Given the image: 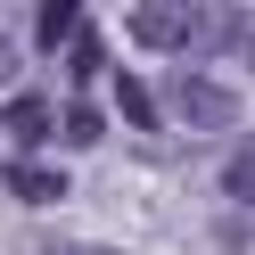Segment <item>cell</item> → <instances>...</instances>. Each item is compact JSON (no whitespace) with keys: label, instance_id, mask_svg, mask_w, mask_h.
Masks as SVG:
<instances>
[{"label":"cell","instance_id":"cell-1","mask_svg":"<svg viewBox=\"0 0 255 255\" xmlns=\"http://www.w3.org/2000/svg\"><path fill=\"white\" fill-rule=\"evenodd\" d=\"M165 107H173L181 124H198V132H222V124H239V99L214 83V74H173Z\"/></svg>","mask_w":255,"mask_h":255},{"label":"cell","instance_id":"cell-2","mask_svg":"<svg viewBox=\"0 0 255 255\" xmlns=\"http://www.w3.org/2000/svg\"><path fill=\"white\" fill-rule=\"evenodd\" d=\"M189 33H198L189 8H132V41H140V50H181Z\"/></svg>","mask_w":255,"mask_h":255},{"label":"cell","instance_id":"cell-3","mask_svg":"<svg viewBox=\"0 0 255 255\" xmlns=\"http://www.w3.org/2000/svg\"><path fill=\"white\" fill-rule=\"evenodd\" d=\"M0 124H8V140H17V148H41V140L58 132V116L33 99V91H25V99H8V116H0Z\"/></svg>","mask_w":255,"mask_h":255},{"label":"cell","instance_id":"cell-4","mask_svg":"<svg viewBox=\"0 0 255 255\" xmlns=\"http://www.w3.org/2000/svg\"><path fill=\"white\" fill-rule=\"evenodd\" d=\"M8 189H17L25 206H58V198H66V173H50V165H17V173H8Z\"/></svg>","mask_w":255,"mask_h":255},{"label":"cell","instance_id":"cell-5","mask_svg":"<svg viewBox=\"0 0 255 255\" xmlns=\"http://www.w3.org/2000/svg\"><path fill=\"white\" fill-rule=\"evenodd\" d=\"M222 198H231V206H255V140L231 148V165H222Z\"/></svg>","mask_w":255,"mask_h":255},{"label":"cell","instance_id":"cell-6","mask_svg":"<svg viewBox=\"0 0 255 255\" xmlns=\"http://www.w3.org/2000/svg\"><path fill=\"white\" fill-rule=\"evenodd\" d=\"M74 33H83V8H41V17H33V41H41V50H58V41L74 50Z\"/></svg>","mask_w":255,"mask_h":255},{"label":"cell","instance_id":"cell-7","mask_svg":"<svg viewBox=\"0 0 255 255\" xmlns=\"http://www.w3.org/2000/svg\"><path fill=\"white\" fill-rule=\"evenodd\" d=\"M58 132H66V140H74V148H91V140H99V132H107V116H99V107H91V99H74V107H66V116H58Z\"/></svg>","mask_w":255,"mask_h":255},{"label":"cell","instance_id":"cell-8","mask_svg":"<svg viewBox=\"0 0 255 255\" xmlns=\"http://www.w3.org/2000/svg\"><path fill=\"white\" fill-rule=\"evenodd\" d=\"M116 107H124L132 124H156V91L140 83V74H124V83H116Z\"/></svg>","mask_w":255,"mask_h":255},{"label":"cell","instance_id":"cell-9","mask_svg":"<svg viewBox=\"0 0 255 255\" xmlns=\"http://www.w3.org/2000/svg\"><path fill=\"white\" fill-rule=\"evenodd\" d=\"M66 66L83 74V83H91V74L107 66V50H99V33H91V25H83V33H74V50H66Z\"/></svg>","mask_w":255,"mask_h":255},{"label":"cell","instance_id":"cell-10","mask_svg":"<svg viewBox=\"0 0 255 255\" xmlns=\"http://www.w3.org/2000/svg\"><path fill=\"white\" fill-rule=\"evenodd\" d=\"M239 41H247V66H255V17H247V33H239Z\"/></svg>","mask_w":255,"mask_h":255}]
</instances>
